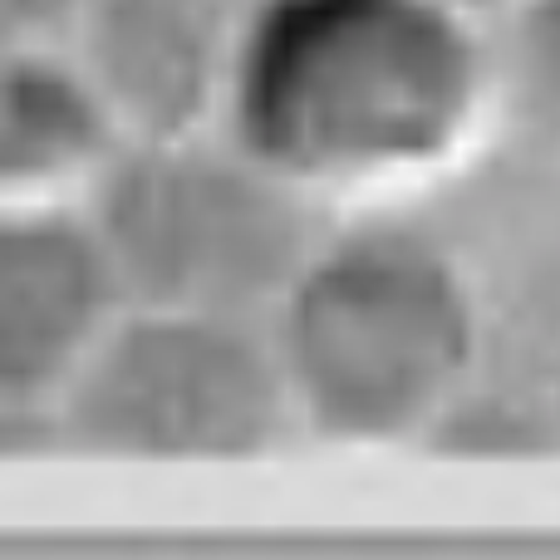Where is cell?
I'll list each match as a JSON object with an SVG mask.
<instances>
[{
  "label": "cell",
  "instance_id": "3957f363",
  "mask_svg": "<svg viewBox=\"0 0 560 560\" xmlns=\"http://www.w3.org/2000/svg\"><path fill=\"white\" fill-rule=\"evenodd\" d=\"M315 197L222 124L124 138L84 217L118 305L266 319L325 236Z\"/></svg>",
  "mask_w": 560,
  "mask_h": 560
},
{
  "label": "cell",
  "instance_id": "ba28073f",
  "mask_svg": "<svg viewBox=\"0 0 560 560\" xmlns=\"http://www.w3.org/2000/svg\"><path fill=\"white\" fill-rule=\"evenodd\" d=\"M512 84L522 104L560 133V0H522L512 10Z\"/></svg>",
  "mask_w": 560,
  "mask_h": 560
},
{
  "label": "cell",
  "instance_id": "8fae6325",
  "mask_svg": "<svg viewBox=\"0 0 560 560\" xmlns=\"http://www.w3.org/2000/svg\"><path fill=\"white\" fill-rule=\"evenodd\" d=\"M447 5H457L463 10V15H512L516 5H522V0H447Z\"/></svg>",
  "mask_w": 560,
  "mask_h": 560
},
{
  "label": "cell",
  "instance_id": "5b68a950",
  "mask_svg": "<svg viewBox=\"0 0 560 560\" xmlns=\"http://www.w3.org/2000/svg\"><path fill=\"white\" fill-rule=\"evenodd\" d=\"M252 0H84L65 49L124 138L222 124Z\"/></svg>",
  "mask_w": 560,
  "mask_h": 560
},
{
  "label": "cell",
  "instance_id": "8992f818",
  "mask_svg": "<svg viewBox=\"0 0 560 560\" xmlns=\"http://www.w3.org/2000/svg\"><path fill=\"white\" fill-rule=\"evenodd\" d=\"M114 315L84 207L0 212V398L59 404Z\"/></svg>",
  "mask_w": 560,
  "mask_h": 560
},
{
  "label": "cell",
  "instance_id": "6da1fadb",
  "mask_svg": "<svg viewBox=\"0 0 560 560\" xmlns=\"http://www.w3.org/2000/svg\"><path fill=\"white\" fill-rule=\"evenodd\" d=\"M482 104L487 55L447 0H252L222 128L325 202L443 167Z\"/></svg>",
  "mask_w": 560,
  "mask_h": 560
},
{
  "label": "cell",
  "instance_id": "52a82bcc",
  "mask_svg": "<svg viewBox=\"0 0 560 560\" xmlns=\"http://www.w3.org/2000/svg\"><path fill=\"white\" fill-rule=\"evenodd\" d=\"M118 128L65 45H0V212L84 207Z\"/></svg>",
  "mask_w": 560,
  "mask_h": 560
},
{
  "label": "cell",
  "instance_id": "277c9868",
  "mask_svg": "<svg viewBox=\"0 0 560 560\" xmlns=\"http://www.w3.org/2000/svg\"><path fill=\"white\" fill-rule=\"evenodd\" d=\"M69 453L138 467L256 463L295 433L266 319L118 305L59 398Z\"/></svg>",
  "mask_w": 560,
  "mask_h": 560
},
{
  "label": "cell",
  "instance_id": "9c48e42d",
  "mask_svg": "<svg viewBox=\"0 0 560 560\" xmlns=\"http://www.w3.org/2000/svg\"><path fill=\"white\" fill-rule=\"evenodd\" d=\"M49 453H69L59 404L0 398V463H35Z\"/></svg>",
  "mask_w": 560,
  "mask_h": 560
},
{
  "label": "cell",
  "instance_id": "30bf717a",
  "mask_svg": "<svg viewBox=\"0 0 560 560\" xmlns=\"http://www.w3.org/2000/svg\"><path fill=\"white\" fill-rule=\"evenodd\" d=\"M84 0H0V45H65Z\"/></svg>",
  "mask_w": 560,
  "mask_h": 560
},
{
  "label": "cell",
  "instance_id": "7a4b0ae2",
  "mask_svg": "<svg viewBox=\"0 0 560 560\" xmlns=\"http://www.w3.org/2000/svg\"><path fill=\"white\" fill-rule=\"evenodd\" d=\"M295 433L339 447L428 438L463 398L477 310L457 261L404 226L319 236L266 315Z\"/></svg>",
  "mask_w": 560,
  "mask_h": 560
}]
</instances>
